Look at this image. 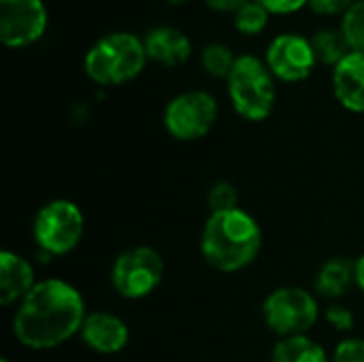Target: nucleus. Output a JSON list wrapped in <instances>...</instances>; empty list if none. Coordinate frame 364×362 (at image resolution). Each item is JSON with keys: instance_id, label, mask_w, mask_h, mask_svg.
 I'll return each instance as SVG.
<instances>
[{"instance_id": "obj_1", "label": "nucleus", "mask_w": 364, "mask_h": 362, "mask_svg": "<svg viewBox=\"0 0 364 362\" xmlns=\"http://www.w3.org/2000/svg\"><path fill=\"white\" fill-rule=\"evenodd\" d=\"M81 292L64 280H43L17 305L13 335L28 350H53L79 335L85 320Z\"/></svg>"}, {"instance_id": "obj_2", "label": "nucleus", "mask_w": 364, "mask_h": 362, "mask_svg": "<svg viewBox=\"0 0 364 362\" xmlns=\"http://www.w3.org/2000/svg\"><path fill=\"white\" fill-rule=\"evenodd\" d=\"M262 247L258 220L239 209L211 213L200 237V252L207 265L222 273H235L250 267Z\"/></svg>"}, {"instance_id": "obj_3", "label": "nucleus", "mask_w": 364, "mask_h": 362, "mask_svg": "<svg viewBox=\"0 0 364 362\" xmlns=\"http://www.w3.org/2000/svg\"><path fill=\"white\" fill-rule=\"evenodd\" d=\"M147 60L141 36L132 32H109L90 47L83 60V70L94 83L115 87L136 79Z\"/></svg>"}, {"instance_id": "obj_4", "label": "nucleus", "mask_w": 364, "mask_h": 362, "mask_svg": "<svg viewBox=\"0 0 364 362\" xmlns=\"http://www.w3.org/2000/svg\"><path fill=\"white\" fill-rule=\"evenodd\" d=\"M232 109L247 122H262L275 107V81L267 62L256 55H239L226 79Z\"/></svg>"}, {"instance_id": "obj_5", "label": "nucleus", "mask_w": 364, "mask_h": 362, "mask_svg": "<svg viewBox=\"0 0 364 362\" xmlns=\"http://www.w3.org/2000/svg\"><path fill=\"white\" fill-rule=\"evenodd\" d=\"M262 318L271 333L286 337L307 335L318 318L320 305L311 292L296 286H284L273 290L262 303Z\"/></svg>"}, {"instance_id": "obj_6", "label": "nucleus", "mask_w": 364, "mask_h": 362, "mask_svg": "<svg viewBox=\"0 0 364 362\" xmlns=\"http://www.w3.org/2000/svg\"><path fill=\"white\" fill-rule=\"evenodd\" d=\"M36 245L49 256L70 254L85 233V218L81 209L66 198H55L43 205L32 224Z\"/></svg>"}, {"instance_id": "obj_7", "label": "nucleus", "mask_w": 364, "mask_h": 362, "mask_svg": "<svg viewBox=\"0 0 364 362\" xmlns=\"http://www.w3.org/2000/svg\"><path fill=\"white\" fill-rule=\"evenodd\" d=\"M164 277V260L158 250L136 245L122 252L111 267L113 290L128 301H141L158 290Z\"/></svg>"}, {"instance_id": "obj_8", "label": "nucleus", "mask_w": 364, "mask_h": 362, "mask_svg": "<svg viewBox=\"0 0 364 362\" xmlns=\"http://www.w3.org/2000/svg\"><path fill=\"white\" fill-rule=\"evenodd\" d=\"M218 100L205 90L177 94L164 109V128L177 141H198L218 122Z\"/></svg>"}, {"instance_id": "obj_9", "label": "nucleus", "mask_w": 364, "mask_h": 362, "mask_svg": "<svg viewBox=\"0 0 364 362\" xmlns=\"http://www.w3.org/2000/svg\"><path fill=\"white\" fill-rule=\"evenodd\" d=\"M47 30L43 0H0V41L9 49L36 43Z\"/></svg>"}, {"instance_id": "obj_10", "label": "nucleus", "mask_w": 364, "mask_h": 362, "mask_svg": "<svg viewBox=\"0 0 364 362\" xmlns=\"http://www.w3.org/2000/svg\"><path fill=\"white\" fill-rule=\"evenodd\" d=\"M264 62L273 73V77L286 83L305 81L318 64L311 47V38L292 32L279 34L269 43Z\"/></svg>"}, {"instance_id": "obj_11", "label": "nucleus", "mask_w": 364, "mask_h": 362, "mask_svg": "<svg viewBox=\"0 0 364 362\" xmlns=\"http://www.w3.org/2000/svg\"><path fill=\"white\" fill-rule=\"evenodd\" d=\"M81 341L98 354H117L130 341L128 324L111 312H90L79 331Z\"/></svg>"}, {"instance_id": "obj_12", "label": "nucleus", "mask_w": 364, "mask_h": 362, "mask_svg": "<svg viewBox=\"0 0 364 362\" xmlns=\"http://www.w3.org/2000/svg\"><path fill=\"white\" fill-rule=\"evenodd\" d=\"M333 92L343 109L364 113V51H350L333 68Z\"/></svg>"}, {"instance_id": "obj_13", "label": "nucleus", "mask_w": 364, "mask_h": 362, "mask_svg": "<svg viewBox=\"0 0 364 362\" xmlns=\"http://www.w3.org/2000/svg\"><path fill=\"white\" fill-rule=\"evenodd\" d=\"M36 284L34 267L23 256L9 250L0 254V303L4 307L19 305Z\"/></svg>"}, {"instance_id": "obj_14", "label": "nucleus", "mask_w": 364, "mask_h": 362, "mask_svg": "<svg viewBox=\"0 0 364 362\" xmlns=\"http://www.w3.org/2000/svg\"><path fill=\"white\" fill-rule=\"evenodd\" d=\"M143 43H145L147 58L162 66H168V68L181 66L192 53V43H190L188 34L173 26L151 28L143 36Z\"/></svg>"}, {"instance_id": "obj_15", "label": "nucleus", "mask_w": 364, "mask_h": 362, "mask_svg": "<svg viewBox=\"0 0 364 362\" xmlns=\"http://www.w3.org/2000/svg\"><path fill=\"white\" fill-rule=\"evenodd\" d=\"M356 286V262L331 258L316 275V292L324 299H341Z\"/></svg>"}, {"instance_id": "obj_16", "label": "nucleus", "mask_w": 364, "mask_h": 362, "mask_svg": "<svg viewBox=\"0 0 364 362\" xmlns=\"http://www.w3.org/2000/svg\"><path fill=\"white\" fill-rule=\"evenodd\" d=\"M271 362H328L326 350L307 335L279 339L273 348Z\"/></svg>"}, {"instance_id": "obj_17", "label": "nucleus", "mask_w": 364, "mask_h": 362, "mask_svg": "<svg viewBox=\"0 0 364 362\" xmlns=\"http://www.w3.org/2000/svg\"><path fill=\"white\" fill-rule=\"evenodd\" d=\"M311 47L316 53L318 64H326V66H337L348 53L350 47L341 34V30H320L311 36Z\"/></svg>"}, {"instance_id": "obj_18", "label": "nucleus", "mask_w": 364, "mask_h": 362, "mask_svg": "<svg viewBox=\"0 0 364 362\" xmlns=\"http://www.w3.org/2000/svg\"><path fill=\"white\" fill-rule=\"evenodd\" d=\"M200 64L203 68L218 79H228L235 64H237V55L232 53V49L224 43H211L203 49L200 53Z\"/></svg>"}, {"instance_id": "obj_19", "label": "nucleus", "mask_w": 364, "mask_h": 362, "mask_svg": "<svg viewBox=\"0 0 364 362\" xmlns=\"http://www.w3.org/2000/svg\"><path fill=\"white\" fill-rule=\"evenodd\" d=\"M269 17H271V13L260 2L250 0L235 13V28L245 36H256L267 28Z\"/></svg>"}, {"instance_id": "obj_20", "label": "nucleus", "mask_w": 364, "mask_h": 362, "mask_svg": "<svg viewBox=\"0 0 364 362\" xmlns=\"http://www.w3.org/2000/svg\"><path fill=\"white\" fill-rule=\"evenodd\" d=\"M341 34L350 51H364V0H356L341 17Z\"/></svg>"}, {"instance_id": "obj_21", "label": "nucleus", "mask_w": 364, "mask_h": 362, "mask_svg": "<svg viewBox=\"0 0 364 362\" xmlns=\"http://www.w3.org/2000/svg\"><path fill=\"white\" fill-rule=\"evenodd\" d=\"M207 205L211 213H224L239 209V192L230 181H215L207 194Z\"/></svg>"}, {"instance_id": "obj_22", "label": "nucleus", "mask_w": 364, "mask_h": 362, "mask_svg": "<svg viewBox=\"0 0 364 362\" xmlns=\"http://www.w3.org/2000/svg\"><path fill=\"white\" fill-rule=\"evenodd\" d=\"M333 362H364V339H346L337 346Z\"/></svg>"}, {"instance_id": "obj_23", "label": "nucleus", "mask_w": 364, "mask_h": 362, "mask_svg": "<svg viewBox=\"0 0 364 362\" xmlns=\"http://www.w3.org/2000/svg\"><path fill=\"white\" fill-rule=\"evenodd\" d=\"M326 322L335 331L348 333V331L354 329V314L348 307H343V305H331L328 312H326Z\"/></svg>"}, {"instance_id": "obj_24", "label": "nucleus", "mask_w": 364, "mask_h": 362, "mask_svg": "<svg viewBox=\"0 0 364 362\" xmlns=\"http://www.w3.org/2000/svg\"><path fill=\"white\" fill-rule=\"evenodd\" d=\"M356 0H309V6L318 15H343Z\"/></svg>"}, {"instance_id": "obj_25", "label": "nucleus", "mask_w": 364, "mask_h": 362, "mask_svg": "<svg viewBox=\"0 0 364 362\" xmlns=\"http://www.w3.org/2000/svg\"><path fill=\"white\" fill-rule=\"evenodd\" d=\"M260 2L271 15H290L301 11L305 4H309V0H256Z\"/></svg>"}, {"instance_id": "obj_26", "label": "nucleus", "mask_w": 364, "mask_h": 362, "mask_svg": "<svg viewBox=\"0 0 364 362\" xmlns=\"http://www.w3.org/2000/svg\"><path fill=\"white\" fill-rule=\"evenodd\" d=\"M245 2L250 0H205V4L213 11H222V13H237Z\"/></svg>"}, {"instance_id": "obj_27", "label": "nucleus", "mask_w": 364, "mask_h": 362, "mask_svg": "<svg viewBox=\"0 0 364 362\" xmlns=\"http://www.w3.org/2000/svg\"><path fill=\"white\" fill-rule=\"evenodd\" d=\"M356 286L360 288V292L364 294V254L356 260Z\"/></svg>"}, {"instance_id": "obj_28", "label": "nucleus", "mask_w": 364, "mask_h": 362, "mask_svg": "<svg viewBox=\"0 0 364 362\" xmlns=\"http://www.w3.org/2000/svg\"><path fill=\"white\" fill-rule=\"evenodd\" d=\"M166 2H171V4H186L188 0H166Z\"/></svg>"}, {"instance_id": "obj_29", "label": "nucleus", "mask_w": 364, "mask_h": 362, "mask_svg": "<svg viewBox=\"0 0 364 362\" xmlns=\"http://www.w3.org/2000/svg\"><path fill=\"white\" fill-rule=\"evenodd\" d=\"M2 362H11V361H6V358H2Z\"/></svg>"}]
</instances>
